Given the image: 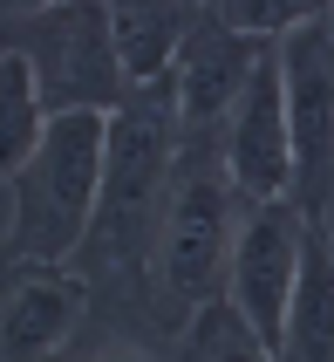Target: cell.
Segmentation results:
<instances>
[{
    "label": "cell",
    "instance_id": "6da1fadb",
    "mask_svg": "<svg viewBox=\"0 0 334 362\" xmlns=\"http://www.w3.org/2000/svg\"><path fill=\"white\" fill-rule=\"evenodd\" d=\"M239 212H246V199L225 178L218 144H177L164 219H157V240H150V260H143V287H150V301L164 308L171 328H191L205 308L225 301Z\"/></svg>",
    "mask_w": 334,
    "mask_h": 362
},
{
    "label": "cell",
    "instance_id": "7a4b0ae2",
    "mask_svg": "<svg viewBox=\"0 0 334 362\" xmlns=\"http://www.w3.org/2000/svg\"><path fill=\"white\" fill-rule=\"evenodd\" d=\"M102 158H109V117H48L35 158L14 178V219H7L14 260L68 267L89 246L102 205Z\"/></svg>",
    "mask_w": 334,
    "mask_h": 362
},
{
    "label": "cell",
    "instance_id": "3957f363",
    "mask_svg": "<svg viewBox=\"0 0 334 362\" xmlns=\"http://www.w3.org/2000/svg\"><path fill=\"white\" fill-rule=\"evenodd\" d=\"M0 48L35 69L41 110L48 117H117L130 103L109 35V7L102 0H55V7H20L0 14Z\"/></svg>",
    "mask_w": 334,
    "mask_h": 362
},
{
    "label": "cell",
    "instance_id": "277c9868",
    "mask_svg": "<svg viewBox=\"0 0 334 362\" xmlns=\"http://www.w3.org/2000/svg\"><path fill=\"white\" fill-rule=\"evenodd\" d=\"M177 117L164 89H130L109 117V158H102V205H96V246L109 267H143L164 219V192L177 171Z\"/></svg>",
    "mask_w": 334,
    "mask_h": 362
},
{
    "label": "cell",
    "instance_id": "5b68a950",
    "mask_svg": "<svg viewBox=\"0 0 334 362\" xmlns=\"http://www.w3.org/2000/svg\"><path fill=\"white\" fill-rule=\"evenodd\" d=\"M287 82V137H294V205L328 219L334 199V7L280 41Z\"/></svg>",
    "mask_w": 334,
    "mask_h": 362
},
{
    "label": "cell",
    "instance_id": "8992f818",
    "mask_svg": "<svg viewBox=\"0 0 334 362\" xmlns=\"http://www.w3.org/2000/svg\"><path fill=\"white\" fill-rule=\"evenodd\" d=\"M300 260H307V212L300 205H253L246 199L225 308L266 349H280V328H287V308H294V287H300Z\"/></svg>",
    "mask_w": 334,
    "mask_h": 362
},
{
    "label": "cell",
    "instance_id": "52a82bcc",
    "mask_svg": "<svg viewBox=\"0 0 334 362\" xmlns=\"http://www.w3.org/2000/svg\"><path fill=\"white\" fill-rule=\"evenodd\" d=\"M218 164L239 199L253 205H294V137H287V82H280V48H266L246 82L239 110L218 130Z\"/></svg>",
    "mask_w": 334,
    "mask_h": 362
},
{
    "label": "cell",
    "instance_id": "ba28073f",
    "mask_svg": "<svg viewBox=\"0 0 334 362\" xmlns=\"http://www.w3.org/2000/svg\"><path fill=\"white\" fill-rule=\"evenodd\" d=\"M259 55H266V41L232 35V28L205 7L191 41H184V55H177V69H171V82H164L177 137L184 144H218L225 117L239 110V96H246V82H253V69H259Z\"/></svg>",
    "mask_w": 334,
    "mask_h": 362
},
{
    "label": "cell",
    "instance_id": "9c48e42d",
    "mask_svg": "<svg viewBox=\"0 0 334 362\" xmlns=\"http://www.w3.org/2000/svg\"><path fill=\"white\" fill-rule=\"evenodd\" d=\"M89 315V281L76 267L0 253V362H61Z\"/></svg>",
    "mask_w": 334,
    "mask_h": 362
},
{
    "label": "cell",
    "instance_id": "30bf717a",
    "mask_svg": "<svg viewBox=\"0 0 334 362\" xmlns=\"http://www.w3.org/2000/svg\"><path fill=\"white\" fill-rule=\"evenodd\" d=\"M198 14L205 7H184V0H130V7H109V35H117V62L130 89H164L191 41Z\"/></svg>",
    "mask_w": 334,
    "mask_h": 362
},
{
    "label": "cell",
    "instance_id": "8fae6325",
    "mask_svg": "<svg viewBox=\"0 0 334 362\" xmlns=\"http://www.w3.org/2000/svg\"><path fill=\"white\" fill-rule=\"evenodd\" d=\"M273 362H334V240L328 219H307V260H300V287L287 308Z\"/></svg>",
    "mask_w": 334,
    "mask_h": 362
},
{
    "label": "cell",
    "instance_id": "7c38bea8",
    "mask_svg": "<svg viewBox=\"0 0 334 362\" xmlns=\"http://www.w3.org/2000/svg\"><path fill=\"white\" fill-rule=\"evenodd\" d=\"M41 130H48V110H41L35 69L0 48V178H7V185L20 178V164L35 158Z\"/></svg>",
    "mask_w": 334,
    "mask_h": 362
},
{
    "label": "cell",
    "instance_id": "4fadbf2b",
    "mask_svg": "<svg viewBox=\"0 0 334 362\" xmlns=\"http://www.w3.org/2000/svg\"><path fill=\"white\" fill-rule=\"evenodd\" d=\"M212 14L225 21L232 35L280 48L287 35H300V28H307V21H321L328 7H321V0H212Z\"/></svg>",
    "mask_w": 334,
    "mask_h": 362
},
{
    "label": "cell",
    "instance_id": "5bb4252c",
    "mask_svg": "<svg viewBox=\"0 0 334 362\" xmlns=\"http://www.w3.org/2000/svg\"><path fill=\"white\" fill-rule=\"evenodd\" d=\"M177 362H273V349L218 301V308H205V315L184 328V356Z\"/></svg>",
    "mask_w": 334,
    "mask_h": 362
},
{
    "label": "cell",
    "instance_id": "9a60e30c",
    "mask_svg": "<svg viewBox=\"0 0 334 362\" xmlns=\"http://www.w3.org/2000/svg\"><path fill=\"white\" fill-rule=\"evenodd\" d=\"M61 362H157V349H143V342H96V349H82V356H61Z\"/></svg>",
    "mask_w": 334,
    "mask_h": 362
}]
</instances>
